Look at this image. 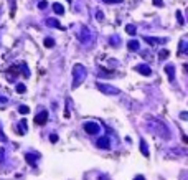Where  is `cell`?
<instances>
[{
	"label": "cell",
	"instance_id": "cell-1",
	"mask_svg": "<svg viewBox=\"0 0 188 180\" xmlns=\"http://www.w3.org/2000/svg\"><path fill=\"white\" fill-rule=\"evenodd\" d=\"M147 126H148V129H150L152 132H155V134L162 136L163 139H168V137H170V131H168V127L163 124L160 119H157V117L148 119L147 121Z\"/></svg>",
	"mask_w": 188,
	"mask_h": 180
},
{
	"label": "cell",
	"instance_id": "cell-2",
	"mask_svg": "<svg viewBox=\"0 0 188 180\" xmlns=\"http://www.w3.org/2000/svg\"><path fill=\"white\" fill-rule=\"evenodd\" d=\"M86 76H88V69L84 68L83 65H74L73 66V78H74V81H73V88H78L81 83L86 79Z\"/></svg>",
	"mask_w": 188,
	"mask_h": 180
},
{
	"label": "cell",
	"instance_id": "cell-3",
	"mask_svg": "<svg viewBox=\"0 0 188 180\" xmlns=\"http://www.w3.org/2000/svg\"><path fill=\"white\" fill-rule=\"evenodd\" d=\"M83 131L86 132V134H89V136H96V134L101 132V126L96 121H88V122L83 124Z\"/></svg>",
	"mask_w": 188,
	"mask_h": 180
},
{
	"label": "cell",
	"instance_id": "cell-4",
	"mask_svg": "<svg viewBox=\"0 0 188 180\" xmlns=\"http://www.w3.org/2000/svg\"><path fill=\"white\" fill-rule=\"evenodd\" d=\"M93 40H94V36H93V33H91L89 28H88V27H83V28H81V38H79L81 43L88 46V45L93 43Z\"/></svg>",
	"mask_w": 188,
	"mask_h": 180
},
{
	"label": "cell",
	"instance_id": "cell-5",
	"mask_svg": "<svg viewBox=\"0 0 188 180\" xmlns=\"http://www.w3.org/2000/svg\"><path fill=\"white\" fill-rule=\"evenodd\" d=\"M96 88H98L99 91H102L104 94H112V96H115V94H119V93H120L117 88L109 86V84H104V83H98V84H96Z\"/></svg>",
	"mask_w": 188,
	"mask_h": 180
},
{
	"label": "cell",
	"instance_id": "cell-6",
	"mask_svg": "<svg viewBox=\"0 0 188 180\" xmlns=\"http://www.w3.org/2000/svg\"><path fill=\"white\" fill-rule=\"evenodd\" d=\"M46 121H48V111L46 109H43V111H40L36 114V117H35V124L36 126H45L46 124Z\"/></svg>",
	"mask_w": 188,
	"mask_h": 180
},
{
	"label": "cell",
	"instance_id": "cell-7",
	"mask_svg": "<svg viewBox=\"0 0 188 180\" xmlns=\"http://www.w3.org/2000/svg\"><path fill=\"white\" fill-rule=\"evenodd\" d=\"M134 69H136L137 73L144 74V76H150V74H152V69H150V66H148V65H137Z\"/></svg>",
	"mask_w": 188,
	"mask_h": 180
},
{
	"label": "cell",
	"instance_id": "cell-8",
	"mask_svg": "<svg viewBox=\"0 0 188 180\" xmlns=\"http://www.w3.org/2000/svg\"><path fill=\"white\" fill-rule=\"evenodd\" d=\"M25 157H27V162L30 164L31 167H36V162H38V159H40V155L35 154V152H28Z\"/></svg>",
	"mask_w": 188,
	"mask_h": 180
},
{
	"label": "cell",
	"instance_id": "cell-9",
	"mask_svg": "<svg viewBox=\"0 0 188 180\" xmlns=\"http://www.w3.org/2000/svg\"><path fill=\"white\" fill-rule=\"evenodd\" d=\"M96 145H98L99 149H111V140L109 137H102V139H99L96 142Z\"/></svg>",
	"mask_w": 188,
	"mask_h": 180
},
{
	"label": "cell",
	"instance_id": "cell-10",
	"mask_svg": "<svg viewBox=\"0 0 188 180\" xmlns=\"http://www.w3.org/2000/svg\"><path fill=\"white\" fill-rule=\"evenodd\" d=\"M46 25L48 27H53V28H60V30H65V27L61 25L56 18H46Z\"/></svg>",
	"mask_w": 188,
	"mask_h": 180
},
{
	"label": "cell",
	"instance_id": "cell-11",
	"mask_svg": "<svg viewBox=\"0 0 188 180\" xmlns=\"http://www.w3.org/2000/svg\"><path fill=\"white\" fill-rule=\"evenodd\" d=\"M144 40H145L148 45H158V43H165L167 41V38H153V36H145Z\"/></svg>",
	"mask_w": 188,
	"mask_h": 180
},
{
	"label": "cell",
	"instance_id": "cell-12",
	"mask_svg": "<svg viewBox=\"0 0 188 180\" xmlns=\"http://www.w3.org/2000/svg\"><path fill=\"white\" fill-rule=\"evenodd\" d=\"M17 131H18V134H20V136H25L27 134V119H22L20 121V124L17 126Z\"/></svg>",
	"mask_w": 188,
	"mask_h": 180
},
{
	"label": "cell",
	"instance_id": "cell-13",
	"mask_svg": "<svg viewBox=\"0 0 188 180\" xmlns=\"http://www.w3.org/2000/svg\"><path fill=\"white\" fill-rule=\"evenodd\" d=\"M165 73L168 74V79H170V81H173V79H175V66L167 65V66H165Z\"/></svg>",
	"mask_w": 188,
	"mask_h": 180
},
{
	"label": "cell",
	"instance_id": "cell-14",
	"mask_svg": "<svg viewBox=\"0 0 188 180\" xmlns=\"http://www.w3.org/2000/svg\"><path fill=\"white\" fill-rule=\"evenodd\" d=\"M140 150H142V154L145 155V157L150 155V150H148V147H147V142L144 140V139H140Z\"/></svg>",
	"mask_w": 188,
	"mask_h": 180
},
{
	"label": "cell",
	"instance_id": "cell-15",
	"mask_svg": "<svg viewBox=\"0 0 188 180\" xmlns=\"http://www.w3.org/2000/svg\"><path fill=\"white\" fill-rule=\"evenodd\" d=\"M139 46H140V45H139V41H137V40H131V41L127 43V48L131 50V51H136V50H139Z\"/></svg>",
	"mask_w": 188,
	"mask_h": 180
},
{
	"label": "cell",
	"instance_id": "cell-16",
	"mask_svg": "<svg viewBox=\"0 0 188 180\" xmlns=\"http://www.w3.org/2000/svg\"><path fill=\"white\" fill-rule=\"evenodd\" d=\"M53 10H55L58 15H63V13H65V7H63L61 3H53Z\"/></svg>",
	"mask_w": 188,
	"mask_h": 180
},
{
	"label": "cell",
	"instance_id": "cell-17",
	"mask_svg": "<svg viewBox=\"0 0 188 180\" xmlns=\"http://www.w3.org/2000/svg\"><path fill=\"white\" fill-rule=\"evenodd\" d=\"M125 31H127L129 33V35H136V33H137V28H136V25H127V27H125Z\"/></svg>",
	"mask_w": 188,
	"mask_h": 180
},
{
	"label": "cell",
	"instance_id": "cell-18",
	"mask_svg": "<svg viewBox=\"0 0 188 180\" xmlns=\"http://www.w3.org/2000/svg\"><path fill=\"white\" fill-rule=\"evenodd\" d=\"M168 56H170V51H168V50H162L160 53H158V58H160V60H167Z\"/></svg>",
	"mask_w": 188,
	"mask_h": 180
},
{
	"label": "cell",
	"instance_id": "cell-19",
	"mask_svg": "<svg viewBox=\"0 0 188 180\" xmlns=\"http://www.w3.org/2000/svg\"><path fill=\"white\" fill-rule=\"evenodd\" d=\"M109 43H111V45H114V46H117V45L120 43L119 36H115V35H114V36H111V38H109Z\"/></svg>",
	"mask_w": 188,
	"mask_h": 180
},
{
	"label": "cell",
	"instance_id": "cell-20",
	"mask_svg": "<svg viewBox=\"0 0 188 180\" xmlns=\"http://www.w3.org/2000/svg\"><path fill=\"white\" fill-rule=\"evenodd\" d=\"M185 46H186V40H182L180 41V48H178V53H180V55L185 53Z\"/></svg>",
	"mask_w": 188,
	"mask_h": 180
},
{
	"label": "cell",
	"instance_id": "cell-21",
	"mask_svg": "<svg viewBox=\"0 0 188 180\" xmlns=\"http://www.w3.org/2000/svg\"><path fill=\"white\" fill-rule=\"evenodd\" d=\"M18 66L22 68V71H23V74H25V76H30V71H28V68H27V63H20Z\"/></svg>",
	"mask_w": 188,
	"mask_h": 180
},
{
	"label": "cell",
	"instance_id": "cell-22",
	"mask_svg": "<svg viewBox=\"0 0 188 180\" xmlns=\"http://www.w3.org/2000/svg\"><path fill=\"white\" fill-rule=\"evenodd\" d=\"M18 112H20V114H28V112H30V107L28 106H20L18 107Z\"/></svg>",
	"mask_w": 188,
	"mask_h": 180
},
{
	"label": "cell",
	"instance_id": "cell-23",
	"mask_svg": "<svg viewBox=\"0 0 188 180\" xmlns=\"http://www.w3.org/2000/svg\"><path fill=\"white\" fill-rule=\"evenodd\" d=\"M45 46H46V48H51V46H55V40H53V38H46V40H45Z\"/></svg>",
	"mask_w": 188,
	"mask_h": 180
},
{
	"label": "cell",
	"instance_id": "cell-24",
	"mask_svg": "<svg viewBox=\"0 0 188 180\" xmlns=\"http://www.w3.org/2000/svg\"><path fill=\"white\" fill-rule=\"evenodd\" d=\"M17 91L18 93H25L27 91V86H25V84H22V83H18L17 84Z\"/></svg>",
	"mask_w": 188,
	"mask_h": 180
},
{
	"label": "cell",
	"instance_id": "cell-25",
	"mask_svg": "<svg viewBox=\"0 0 188 180\" xmlns=\"http://www.w3.org/2000/svg\"><path fill=\"white\" fill-rule=\"evenodd\" d=\"M3 160H5V149L0 147V165L3 164Z\"/></svg>",
	"mask_w": 188,
	"mask_h": 180
},
{
	"label": "cell",
	"instance_id": "cell-26",
	"mask_svg": "<svg viewBox=\"0 0 188 180\" xmlns=\"http://www.w3.org/2000/svg\"><path fill=\"white\" fill-rule=\"evenodd\" d=\"M96 18H98L99 22H101V20H104V13L101 12V10H96Z\"/></svg>",
	"mask_w": 188,
	"mask_h": 180
},
{
	"label": "cell",
	"instance_id": "cell-27",
	"mask_svg": "<svg viewBox=\"0 0 188 180\" xmlns=\"http://www.w3.org/2000/svg\"><path fill=\"white\" fill-rule=\"evenodd\" d=\"M177 20H178V23H180V25H183V23H185V22H183V17H182V12H180V10L177 12Z\"/></svg>",
	"mask_w": 188,
	"mask_h": 180
},
{
	"label": "cell",
	"instance_id": "cell-28",
	"mask_svg": "<svg viewBox=\"0 0 188 180\" xmlns=\"http://www.w3.org/2000/svg\"><path fill=\"white\" fill-rule=\"evenodd\" d=\"M46 7H48V2H45V0H43V2H40V3H38V8H41V10H45Z\"/></svg>",
	"mask_w": 188,
	"mask_h": 180
},
{
	"label": "cell",
	"instance_id": "cell-29",
	"mask_svg": "<svg viewBox=\"0 0 188 180\" xmlns=\"http://www.w3.org/2000/svg\"><path fill=\"white\" fill-rule=\"evenodd\" d=\"M7 101H8V99H7L5 96H2V94H0V106H2V104L5 106V104H7Z\"/></svg>",
	"mask_w": 188,
	"mask_h": 180
},
{
	"label": "cell",
	"instance_id": "cell-30",
	"mask_svg": "<svg viewBox=\"0 0 188 180\" xmlns=\"http://www.w3.org/2000/svg\"><path fill=\"white\" fill-rule=\"evenodd\" d=\"M152 2H153V5H155V7H163L162 0H152Z\"/></svg>",
	"mask_w": 188,
	"mask_h": 180
},
{
	"label": "cell",
	"instance_id": "cell-31",
	"mask_svg": "<svg viewBox=\"0 0 188 180\" xmlns=\"http://www.w3.org/2000/svg\"><path fill=\"white\" fill-rule=\"evenodd\" d=\"M104 3H120L122 0H102Z\"/></svg>",
	"mask_w": 188,
	"mask_h": 180
},
{
	"label": "cell",
	"instance_id": "cell-32",
	"mask_svg": "<svg viewBox=\"0 0 188 180\" xmlns=\"http://www.w3.org/2000/svg\"><path fill=\"white\" fill-rule=\"evenodd\" d=\"M50 140L53 142V144H55V142H58V136H56V134H51V136H50Z\"/></svg>",
	"mask_w": 188,
	"mask_h": 180
},
{
	"label": "cell",
	"instance_id": "cell-33",
	"mask_svg": "<svg viewBox=\"0 0 188 180\" xmlns=\"http://www.w3.org/2000/svg\"><path fill=\"white\" fill-rule=\"evenodd\" d=\"M180 119H183V121H186V119H188V114H186L185 111H183L182 114H180Z\"/></svg>",
	"mask_w": 188,
	"mask_h": 180
},
{
	"label": "cell",
	"instance_id": "cell-34",
	"mask_svg": "<svg viewBox=\"0 0 188 180\" xmlns=\"http://www.w3.org/2000/svg\"><path fill=\"white\" fill-rule=\"evenodd\" d=\"M0 140H2V142H7V137H5V134H2V129H0Z\"/></svg>",
	"mask_w": 188,
	"mask_h": 180
},
{
	"label": "cell",
	"instance_id": "cell-35",
	"mask_svg": "<svg viewBox=\"0 0 188 180\" xmlns=\"http://www.w3.org/2000/svg\"><path fill=\"white\" fill-rule=\"evenodd\" d=\"M134 180H145V177H144V175H137V177L134 178Z\"/></svg>",
	"mask_w": 188,
	"mask_h": 180
},
{
	"label": "cell",
	"instance_id": "cell-36",
	"mask_svg": "<svg viewBox=\"0 0 188 180\" xmlns=\"http://www.w3.org/2000/svg\"><path fill=\"white\" fill-rule=\"evenodd\" d=\"M68 2H71V0H68Z\"/></svg>",
	"mask_w": 188,
	"mask_h": 180
}]
</instances>
